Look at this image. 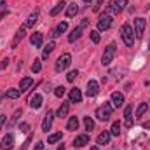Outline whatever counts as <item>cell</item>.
I'll return each mask as SVG.
<instances>
[{"label": "cell", "mask_w": 150, "mask_h": 150, "mask_svg": "<svg viewBox=\"0 0 150 150\" xmlns=\"http://www.w3.org/2000/svg\"><path fill=\"white\" fill-rule=\"evenodd\" d=\"M120 35H122V40H124V44H126L127 47H133V44H134V30L131 28L129 23H124V25H122Z\"/></svg>", "instance_id": "6da1fadb"}, {"label": "cell", "mask_w": 150, "mask_h": 150, "mask_svg": "<svg viewBox=\"0 0 150 150\" xmlns=\"http://www.w3.org/2000/svg\"><path fill=\"white\" fill-rule=\"evenodd\" d=\"M115 52H117V45L115 44H108L107 47H105V51H103V56H101V65L103 67H108L110 63H112L113 56H115Z\"/></svg>", "instance_id": "7a4b0ae2"}, {"label": "cell", "mask_w": 150, "mask_h": 150, "mask_svg": "<svg viewBox=\"0 0 150 150\" xmlns=\"http://www.w3.org/2000/svg\"><path fill=\"white\" fill-rule=\"evenodd\" d=\"M96 117H98L101 122L110 120V117H112V105H110V103H103L101 107H98V108H96Z\"/></svg>", "instance_id": "3957f363"}, {"label": "cell", "mask_w": 150, "mask_h": 150, "mask_svg": "<svg viewBox=\"0 0 150 150\" xmlns=\"http://www.w3.org/2000/svg\"><path fill=\"white\" fill-rule=\"evenodd\" d=\"M112 23H113L112 16H110L108 12H105V14L100 16V19H98V32H107V30H110Z\"/></svg>", "instance_id": "277c9868"}, {"label": "cell", "mask_w": 150, "mask_h": 150, "mask_svg": "<svg viewBox=\"0 0 150 150\" xmlns=\"http://www.w3.org/2000/svg\"><path fill=\"white\" fill-rule=\"evenodd\" d=\"M70 63H72V56H70L68 52L61 54V56L58 58V61H56V72H63V70H67V68L70 67Z\"/></svg>", "instance_id": "5b68a950"}, {"label": "cell", "mask_w": 150, "mask_h": 150, "mask_svg": "<svg viewBox=\"0 0 150 150\" xmlns=\"http://www.w3.org/2000/svg\"><path fill=\"white\" fill-rule=\"evenodd\" d=\"M145 19L143 18H136L134 19V37L142 38L143 37V32H145Z\"/></svg>", "instance_id": "8992f818"}, {"label": "cell", "mask_w": 150, "mask_h": 150, "mask_svg": "<svg viewBox=\"0 0 150 150\" xmlns=\"http://www.w3.org/2000/svg\"><path fill=\"white\" fill-rule=\"evenodd\" d=\"M127 2H129V0H112V2H110V11H112V12H115V14L122 12V11L126 9Z\"/></svg>", "instance_id": "52a82bcc"}, {"label": "cell", "mask_w": 150, "mask_h": 150, "mask_svg": "<svg viewBox=\"0 0 150 150\" xmlns=\"http://www.w3.org/2000/svg\"><path fill=\"white\" fill-rule=\"evenodd\" d=\"M98 93H100V86H98V82H96V80H89V82H87V89H86L87 98H94Z\"/></svg>", "instance_id": "ba28073f"}, {"label": "cell", "mask_w": 150, "mask_h": 150, "mask_svg": "<svg viewBox=\"0 0 150 150\" xmlns=\"http://www.w3.org/2000/svg\"><path fill=\"white\" fill-rule=\"evenodd\" d=\"M110 103H112V107H115V108H120L122 103H124V94L119 93V91L112 93V96H110Z\"/></svg>", "instance_id": "9c48e42d"}, {"label": "cell", "mask_w": 150, "mask_h": 150, "mask_svg": "<svg viewBox=\"0 0 150 150\" xmlns=\"http://www.w3.org/2000/svg\"><path fill=\"white\" fill-rule=\"evenodd\" d=\"M12 147H14V136H12L11 133H7V134L4 136L2 143H0V149L2 150H12Z\"/></svg>", "instance_id": "30bf717a"}, {"label": "cell", "mask_w": 150, "mask_h": 150, "mask_svg": "<svg viewBox=\"0 0 150 150\" xmlns=\"http://www.w3.org/2000/svg\"><path fill=\"white\" fill-rule=\"evenodd\" d=\"M52 119H54V113L51 112V110H47L45 113V117H44V120H42V131H49L51 129V126H52Z\"/></svg>", "instance_id": "8fae6325"}, {"label": "cell", "mask_w": 150, "mask_h": 150, "mask_svg": "<svg viewBox=\"0 0 150 150\" xmlns=\"http://www.w3.org/2000/svg\"><path fill=\"white\" fill-rule=\"evenodd\" d=\"M30 42H32V45L33 47H42V42H44V35L40 33V32H33L32 33V37H30Z\"/></svg>", "instance_id": "7c38bea8"}, {"label": "cell", "mask_w": 150, "mask_h": 150, "mask_svg": "<svg viewBox=\"0 0 150 150\" xmlns=\"http://www.w3.org/2000/svg\"><path fill=\"white\" fill-rule=\"evenodd\" d=\"M87 143H89V134H79L74 140V147H77V149H80V147H84Z\"/></svg>", "instance_id": "4fadbf2b"}, {"label": "cell", "mask_w": 150, "mask_h": 150, "mask_svg": "<svg viewBox=\"0 0 150 150\" xmlns=\"http://www.w3.org/2000/svg\"><path fill=\"white\" fill-rule=\"evenodd\" d=\"M38 14H40V11H38V9H35V11H33V12L28 16L26 23H25V26H26V28H32V26L37 23V21H38Z\"/></svg>", "instance_id": "5bb4252c"}, {"label": "cell", "mask_w": 150, "mask_h": 150, "mask_svg": "<svg viewBox=\"0 0 150 150\" xmlns=\"http://www.w3.org/2000/svg\"><path fill=\"white\" fill-rule=\"evenodd\" d=\"M68 112H70V101H65V103H61V107L58 108L56 115H58L59 119H63V117H67V115H68Z\"/></svg>", "instance_id": "9a60e30c"}, {"label": "cell", "mask_w": 150, "mask_h": 150, "mask_svg": "<svg viewBox=\"0 0 150 150\" xmlns=\"http://www.w3.org/2000/svg\"><path fill=\"white\" fill-rule=\"evenodd\" d=\"M42 101H44V100H42L40 94H33V96L30 98V107H32L33 110H38V108L42 107Z\"/></svg>", "instance_id": "2e32d148"}, {"label": "cell", "mask_w": 150, "mask_h": 150, "mask_svg": "<svg viewBox=\"0 0 150 150\" xmlns=\"http://www.w3.org/2000/svg\"><path fill=\"white\" fill-rule=\"evenodd\" d=\"M25 30H26V26H21V28L16 32L14 40H12V49H16V47H18V42H21V40H23V37H25Z\"/></svg>", "instance_id": "e0dca14e"}, {"label": "cell", "mask_w": 150, "mask_h": 150, "mask_svg": "<svg viewBox=\"0 0 150 150\" xmlns=\"http://www.w3.org/2000/svg\"><path fill=\"white\" fill-rule=\"evenodd\" d=\"M108 142H110V131H103V133L96 138V143H98V145H103V147L108 145Z\"/></svg>", "instance_id": "ac0fdd59"}, {"label": "cell", "mask_w": 150, "mask_h": 150, "mask_svg": "<svg viewBox=\"0 0 150 150\" xmlns=\"http://www.w3.org/2000/svg\"><path fill=\"white\" fill-rule=\"evenodd\" d=\"M82 101V93H80V89H72L70 91V103H80Z\"/></svg>", "instance_id": "d6986e66"}, {"label": "cell", "mask_w": 150, "mask_h": 150, "mask_svg": "<svg viewBox=\"0 0 150 150\" xmlns=\"http://www.w3.org/2000/svg\"><path fill=\"white\" fill-rule=\"evenodd\" d=\"M67 30H68V23H67V21H63V23H59V25L54 28V32H52V37H58V35L65 33Z\"/></svg>", "instance_id": "ffe728a7"}, {"label": "cell", "mask_w": 150, "mask_h": 150, "mask_svg": "<svg viewBox=\"0 0 150 150\" xmlns=\"http://www.w3.org/2000/svg\"><path fill=\"white\" fill-rule=\"evenodd\" d=\"M32 84H33V79H32V77H25V79H21V82H19V91L25 93Z\"/></svg>", "instance_id": "44dd1931"}, {"label": "cell", "mask_w": 150, "mask_h": 150, "mask_svg": "<svg viewBox=\"0 0 150 150\" xmlns=\"http://www.w3.org/2000/svg\"><path fill=\"white\" fill-rule=\"evenodd\" d=\"M124 117H126V126L131 127V126H133V108H131V105L126 107V110H124Z\"/></svg>", "instance_id": "7402d4cb"}, {"label": "cell", "mask_w": 150, "mask_h": 150, "mask_svg": "<svg viewBox=\"0 0 150 150\" xmlns=\"http://www.w3.org/2000/svg\"><path fill=\"white\" fill-rule=\"evenodd\" d=\"M65 7H67V2H63V0H61V2H58V4L51 9V16H58V14H59Z\"/></svg>", "instance_id": "603a6c76"}, {"label": "cell", "mask_w": 150, "mask_h": 150, "mask_svg": "<svg viewBox=\"0 0 150 150\" xmlns=\"http://www.w3.org/2000/svg\"><path fill=\"white\" fill-rule=\"evenodd\" d=\"M77 12H79V5H77L75 2H72V4L67 7V16H68V18H74Z\"/></svg>", "instance_id": "cb8c5ba5"}, {"label": "cell", "mask_w": 150, "mask_h": 150, "mask_svg": "<svg viewBox=\"0 0 150 150\" xmlns=\"http://www.w3.org/2000/svg\"><path fill=\"white\" fill-rule=\"evenodd\" d=\"M67 129H68V131H77V129H79V119H77V117H70V120H68V124H67Z\"/></svg>", "instance_id": "d4e9b609"}, {"label": "cell", "mask_w": 150, "mask_h": 150, "mask_svg": "<svg viewBox=\"0 0 150 150\" xmlns=\"http://www.w3.org/2000/svg\"><path fill=\"white\" fill-rule=\"evenodd\" d=\"M80 35H82V28H80V26H77L74 32L68 35V40H70V42H75V40H79V38H80Z\"/></svg>", "instance_id": "484cf974"}, {"label": "cell", "mask_w": 150, "mask_h": 150, "mask_svg": "<svg viewBox=\"0 0 150 150\" xmlns=\"http://www.w3.org/2000/svg\"><path fill=\"white\" fill-rule=\"evenodd\" d=\"M56 45H54V42H49L47 44V47H44V52H42V59H47L49 58V54L52 52V49H54Z\"/></svg>", "instance_id": "4316f807"}, {"label": "cell", "mask_w": 150, "mask_h": 150, "mask_svg": "<svg viewBox=\"0 0 150 150\" xmlns=\"http://www.w3.org/2000/svg\"><path fill=\"white\" fill-rule=\"evenodd\" d=\"M19 94H21L19 89H7V91H5V98H11V100L19 98Z\"/></svg>", "instance_id": "83f0119b"}, {"label": "cell", "mask_w": 150, "mask_h": 150, "mask_svg": "<svg viewBox=\"0 0 150 150\" xmlns=\"http://www.w3.org/2000/svg\"><path fill=\"white\" fill-rule=\"evenodd\" d=\"M149 110V103H140V107H138V110H136V117L140 119V117H143L145 113Z\"/></svg>", "instance_id": "f1b7e54d"}, {"label": "cell", "mask_w": 150, "mask_h": 150, "mask_svg": "<svg viewBox=\"0 0 150 150\" xmlns=\"http://www.w3.org/2000/svg\"><path fill=\"white\" fill-rule=\"evenodd\" d=\"M61 138H63V133L58 131V133H54V134H51V136L47 138V143H56V142H59Z\"/></svg>", "instance_id": "f546056e"}, {"label": "cell", "mask_w": 150, "mask_h": 150, "mask_svg": "<svg viewBox=\"0 0 150 150\" xmlns=\"http://www.w3.org/2000/svg\"><path fill=\"white\" fill-rule=\"evenodd\" d=\"M110 134H113V136H119V134H120V122H119V120H115V122L112 124Z\"/></svg>", "instance_id": "4dcf8cb0"}, {"label": "cell", "mask_w": 150, "mask_h": 150, "mask_svg": "<svg viewBox=\"0 0 150 150\" xmlns=\"http://www.w3.org/2000/svg\"><path fill=\"white\" fill-rule=\"evenodd\" d=\"M84 126H86L87 131H93L94 129V120L91 117H84Z\"/></svg>", "instance_id": "1f68e13d"}, {"label": "cell", "mask_w": 150, "mask_h": 150, "mask_svg": "<svg viewBox=\"0 0 150 150\" xmlns=\"http://www.w3.org/2000/svg\"><path fill=\"white\" fill-rule=\"evenodd\" d=\"M42 70V59H33V65H32V72L38 74Z\"/></svg>", "instance_id": "d6a6232c"}, {"label": "cell", "mask_w": 150, "mask_h": 150, "mask_svg": "<svg viewBox=\"0 0 150 150\" xmlns=\"http://www.w3.org/2000/svg\"><path fill=\"white\" fill-rule=\"evenodd\" d=\"M143 142H145V136L142 134V136H140V138L134 142V145H133V150H142V149H143Z\"/></svg>", "instance_id": "836d02e7"}, {"label": "cell", "mask_w": 150, "mask_h": 150, "mask_svg": "<svg viewBox=\"0 0 150 150\" xmlns=\"http://www.w3.org/2000/svg\"><path fill=\"white\" fill-rule=\"evenodd\" d=\"M89 35H91V40H93L94 44H98V42H100V32H98V30L89 32Z\"/></svg>", "instance_id": "e575fe53"}, {"label": "cell", "mask_w": 150, "mask_h": 150, "mask_svg": "<svg viewBox=\"0 0 150 150\" xmlns=\"http://www.w3.org/2000/svg\"><path fill=\"white\" fill-rule=\"evenodd\" d=\"M21 113H23V110H21V108H19V110H16V112H14V115H12V119L9 120V126H14V124H16V120H18V117H19Z\"/></svg>", "instance_id": "d590c367"}, {"label": "cell", "mask_w": 150, "mask_h": 150, "mask_svg": "<svg viewBox=\"0 0 150 150\" xmlns=\"http://www.w3.org/2000/svg\"><path fill=\"white\" fill-rule=\"evenodd\" d=\"M77 77H79V72L77 70H72V72H68V75H67V80L68 82H74Z\"/></svg>", "instance_id": "8d00e7d4"}, {"label": "cell", "mask_w": 150, "mask_h": 150, "mask_svg": "<svg viewBox=\"0 0 150 150\" xmlns=\"http://www.w3.org/2000/svg\"><path fill=\"white\" fill-rule=\"evenodd\" d=\"M65 91H67V89H65V87H63V86H58V87H56V89H54V94H56V96H58V98H61V96H63V94H65Z\"/></svg>", "instance_id": "74e56055"}, {"label": "cell", "mask_w": 150, "mask_h": 150, "mask_svg": "<svg viewBox=\"0 0 150 150\" xmlns=\"http://www.w3.org/2000/svg\"><path fill=\"white\" fill-rule=\"evenodd\" d=\"M28 129H30V126H28V124H26V122H23V124H21V126H19V131H23V133H26V131H28Z\"/></svg>", "instance_id": "f35d334b"}, {"label": "cell", "mask_w": 150, "mask_h": 150, "mask_svg": "<svg viewBox=\"0 0 150 150\" xmlns=\"http://www.w3.org/2000/svg\"><path fill=\"white\" fill-rule=\"evenodd\" d=\"M7 65H9V59H7V58H5V59H2V63H0V70L7 68Z\"/></svg>", "instance_id": "ab89813d"}, {"label": "cell", "mask_w": 150, "mask_h": 150, "mask_svg": "<svg viewBox=\"0 0 150 150\" xmlns=\"http://www.w3.org/2000/svg\"><path fill=\"white\" fill-rule=\"evenodd\" d=\"M87 25H89V19H82V23H80L79 26H80V28L84 30V28H87Z\"/></svg>", "instance_id": "60d3db41"}, {"label": "cell", "mask_w": 150, "mask_h": 150, "mask_svg": "<svg viewBox=\"0 0 150 150\" xmlns=\"http://www.w3.org/2000/svg\"><path fill=\"white\" fill-rule=\"evenodd\" d=\"M103 2H105V0H96V5H94V11H100V7L103 5Z\"/></svg>", "instance_id": "b9f144b4"}, {"label": "cell", "mask_w": 150, "mask_h": 150, "mask_svg": "<svg viewBox=\"0 0 150 150\" xmlns=\"http://www.w3.org/2000/svg\"><path fill=\"white\" fill-rule=\"evenodd\" d=\"M5 120H7V117H5L4 113H0V129H2V126L5 124Z\"/></svg>", "instance_id": "7bdbcfd3"}, {"label": "cell", "mask_w": 150, "mask_h": 150, "mask_svg": "<svg viewBox=\"0 0 150 150\" xmlns=\"http://www.w3.org/2000/svg\"><path fill=\"white\" fill-rule=\"evenodd\" d=\"M33 150H44V142H37V145H35Z\"/></svg>", "instance_id": "ee69618b"}, {"label": "cell", "mask_w": 150, "mask_h": 150, "mask_svg": "<svg viewBox=\"0 0 150 150\" xmlns=\"http://www.w3.org/2000/svg\"><path fill=\"white\" fill-rule=\"evenodd\" d=\"M5 9V0H0V12H4Z\"/></svg>", "instance_id": "f6af8a7d"}, {"label": "cell", "mask_w": 150, "mask_h": 150, "mask_svg": "<svg viewBox=\"0 0 150 150\" xmlns=\"http://www.w3.org/2000/svg\"><path fill=\"white\" fill-rule=\"evenodd\" d=\"M28 143H30V138H28V140H26V142L23 143V147H21V150H26V149H28Z\"/></svg>", "instance_id": "bcb514c9"}, {"label": "cell", "mask_w": 150, "mask_h": 150, "mask_svg": "<svg viewBox=\"0 0 150 150\" xmlns=\"http://www.w3.org/2000/svg\"><path fill=\"white\" fill-rule=\"evenodd\" d=\"M56 150H65V145L61 143V145H59V147H58V149H56Z\"/></svg>", "instance_id": "7dc6e473"}, {"label": "cell", "mask_w": 150, "mask_h": 150, "mask_svg": "<svg viewBox=\"0 0 150 150\" xmlns=\"http://www.w3.org/2000/svg\"><path fill=\"white\" fill-rule=\"evenodd\" d=\"M91 150H100V149H98V147H96V145H94V147H91Z\"/></svg>", "instance_id": "c3c4849f"}, {"label": "cell", "mask_w": 150, "mask_h": 150, "mask_svg": "<svg viewBox=\"0 0 150 150\" xmlns=\"http://www.w3.org/2000/svg\"><path fill=\"white\" fill-rule=\"evenodd\" d=\"M2 96H4V94H2V93H0V101H2Z\"/></svg>", "instance_id": "681fc988"}, {"label": "cell", "mask_w": 150, "mask_h": 150, "mask_svg": "<svg viewBox=\"0 0 150 150\" xmlns=\"http://www.w3.org/2000/svg\"><path fill=\"white\" fill-rule=\"evenodd\" d=\"M84 2H86V4H89V2H91V0H84Z\"/></svg>", "instance_id": "f907efd6"}, {"label": "cell", "mask_w": 150, "mask_h": 150, "mask_svg": "<svg viewBox=\"0 0 150 150\" xmlns=\"http://www.w3.org/2000/svg\"><path fill=\"white\" fill-rule=\"evenodd\" d=\"M149 49H150V42H149Z\"/></svg>", "instance_id": "816d5d0a"}, {"label": "cell", "mask_w": 150, "mask_h": 150, "mask_svg": "<svg viewBox=\"0 0 150 150\" xmlns=\"http://www.w3.org/2000/svg\"><path fill=\"white\" fill-rule=\"evenodd\" d=\"M149 110H150V105H149Z\"/></svg>", "instance_id": "f5cc1de1"}]
</instances>
